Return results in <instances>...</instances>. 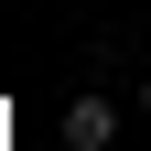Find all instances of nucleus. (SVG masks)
Returning <instances> with one entry per match:
<instances>
[{
    "instance_id": "1",
    "label": "nucleus",
    "mask_w": 151,
    "mask_h": 151,
    "mask_svg": "<svg viewBox=\"0 0 151 151\" xmlns=\"http://www.w3.org/2000/svg\"><path fill=\"white\" fill-rule=\"evenodd\" d=\"M108 140H119V108L108 97H76L65 108V151H108Z\"/></svg>"
},
{
    "instance_id": "2",
    "label": "nucleus",
    "mask_w": 151,
    "mask_h": 151,
    "mask_svg": "<svg viewBox=\"0 0 151 151\" xmlns=\"http://www.w3.org/2000/svg\"><path fill=\"white\" fill-rule=\"evenodd\" d=\"M140 119H151V86H140Z\"/></svg>"
}]
</instances>
